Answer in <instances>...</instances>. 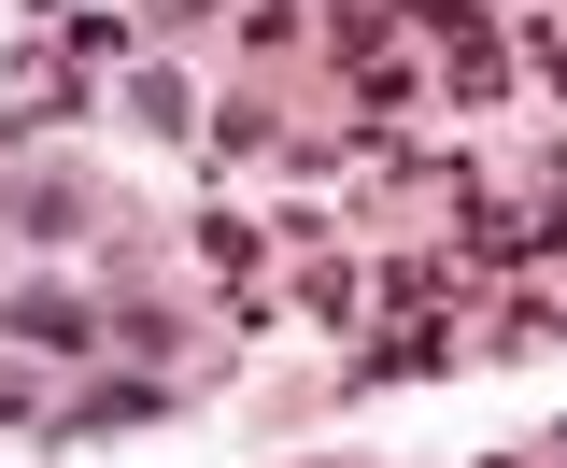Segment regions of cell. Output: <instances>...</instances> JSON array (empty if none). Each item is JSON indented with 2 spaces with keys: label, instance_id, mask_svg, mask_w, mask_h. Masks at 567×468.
<instances>
[{
  "label": "cell",
  "instance_id": "obj_1",
  "mask_svg": "<svg viewBox=\"0 0 567 468\" xmlns=\"http://www.w3.org/2000/svg\"><path fill=\"white\" fill-rule=\"evenodd\" d=\"M0 327L29 340V355H85V340H100V313H85V298H58V284H29V298H14Z\"/></svg>",
  "mask_w": 567,
  "mask_h": 468
},
{
  "label": "cell",
  "instance_id": "obj_3",
  "mask_svg": "<svg viewBox=\"0 0 567 468\" xmlns=\"http://www.w3.org/2000/svg\"><path fill=\"white\" fill-rule=\"evenodd\" d=\"M14 227H29V242H71V227H85V185H29Z\"/></svg>",
  "mask_w": 567,
  "mask_h": 468
},
{
  "label": "cell",
  "instance_id": "obj_2",
  "mask_svg": "<svg viewBox=\"0 0 567 468\" xmlns=\"http://www.w3.org/2000/svg\"><path fill=\"white\" fill-rule=\"evenodd\" d=\"M43 114H71V71H43V58H29L14 85H0V129H43Z\"/></svg>",
  "mask_w": 567,
  "mask_h": 468
},
{
  "label": "cell",
  "instance_id": "obj_4",
  "mask_svg": "<svg viewBox=\"0 0 567 468\" xmlns=\"http://www.w3.org/2000/svg\"><path fill=\"white\" fill-rule=\"evenodd\" d=\"M128 114H142V129H185V114H199V100H185V85H171V71H128Z\"/></svg>",
  "mask_w": 567,
  "mask_h": 468
}]
</instances>
